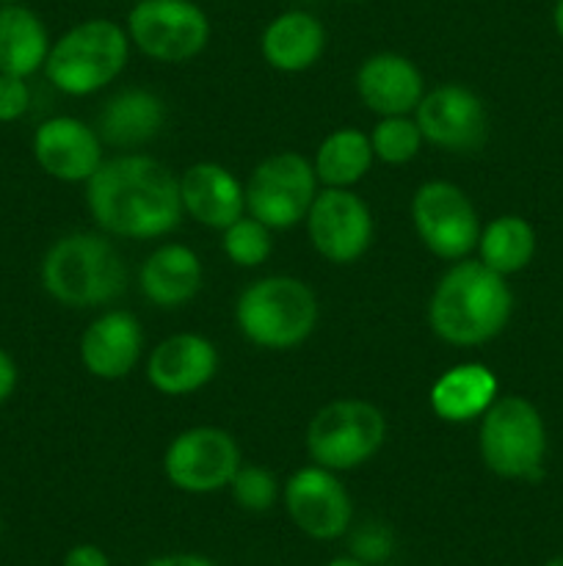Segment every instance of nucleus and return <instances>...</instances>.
<instances>
[{
    "label": "nucleus",
    "mask_w": 563,
    "mask_h": 566,
    "mask_svg": "<svg viewBox=\"0 0 563 566\" xmlns=\"http://www.w3.org/2000/svg\"><path fill=\"white\" fill-rule=\"evenodd\" d=\"M130 36L119 22L92 17L50 44L44 77L70 97H88L125 72L130 59Z\"/></svg>",
    "instance_id": "4"
},
{
    "label": "nucleus",
    "mask_w": 563,
    "mask_h": 566,
    "mask_svg": "<svg viewBox=\"0 0 563 566\" xmlns=\"http://www.w3.org/2000/svg\"><path fill=\"white\" fill-rule=\"evenodd\" d=\"M224 232V254L241 269H257L270 258V227L257 221L254 216H241L232 221Z\"/></svg>",
    "instance_id": "28"
},
{
    "label": "nucleus",
    "mask_w": 563,
    "mask_h": 566,
    "mask_svg": "<svg viewBox=\"0 0 563 566\" xmlns=\"http://www.w3.org/2000/svg\"><path fill=\"white\" fill-rule=\"evenodd\" d=\"M132 3H138V0H132Z\"/></svg>",
    "instance_id": "40"
},
{
    "label": "nucleus",
    "mask_w": 563,
    "mask_h": 566,
    "mask_svg": "<svg viewBox=\"0 0 563 566\" xmlns=\"http://www.w3.org/2000/svg\"><path fill=\"white\" fill-rule=\"evenodd\" d=\"M166 125V103L149 88H121L103 105L97 133L110 147H144Z\"/></svg>",
    "instance_id": "21"
},
{
    "label": "nucleus",
    "mask_w": 563,
    "mask_h": 566,
    "mask_svg": "<svg viewBox=\"0 0 563 566\" xmlns=\"http://www.w3.org/2000/svg\"><path fill=\"white\" fill-rule=\"evenodd\" d=\"M318 186L312 160L293 149H282L254 166L243 186L246 210L270 230H290L307 219L309 205L318 197Z\"/></svg>",
    "instance_id": "8"
},
{
    "label": "nucleus",
    "mask_w": 563,
    "mask_h": 566,
    "mask_svg": "<svg viewBox=\"0 0 563 566\" xmlns=\"http://www.w3.org/2000/svg\"><path fill=\"white\" fill-rule=\"evenodd\" d=\"M357 94L379 116H408L425 94L423 72L401 53H375L357 72Z\"/></svg>",
    "instance_id": "18"
},
{
    "label": "nucleus",
    "mask_w": 563,
    "mask_h": 566,
    "mask_svg": "<svg viewBox=\"0 0 563 566\" xmlns=\"http://www.w3.org/2000/svg\"><path fill=\"white\" fill-rule=\"evenodd\" d=\"M478 252L480 263L489 265L497 274H517V271L528 269L535 254L533 227L522 216H497L480 230Z\"/></svg>",
    "instance_id": "26"
},
{
    "label": "nucleus",
    "mask_w": 563,
    "mask_h": 566,
    "mask_svg": "<svg viewBox=\"0 0 563 566\" xmlns=\"http://www.w3.org/2000/svg\"><path fill=\"white\" fill-rule=\"evenodd\" d=\"M50 31L42 17L25 3L0 6V72L31 77L44 70Z\"/></svg>",
    "instance_id": "24"
},
{
    "label": "nucleus",
    "mask_w": 563,
    "mask_h": 566,
    "mask_svg": "<svg viewBox=\"0 0 563 566\" xmlns=\"http://www.w3.org/2000/svg\"><path fill=\"white\" fill-rule=\"evenodd\" d=\"M497 398V376L480 363L447 368L431 387V409L445 423H469L484 418Z\"/></svg>",
    "instance_id": "23"
},
{
    "label": "nucleus",
    "mask_w": 563,
    "mask_h": 566,
    "mask_svg": "<svg viewBox=\"0 0 563 566\" xmlns=\"http://www.w3.org/2000/svg\"><path fill=\"white\" fill-rule=\"evenodd\" d=\"M412 221L419 241L442 260H464L478 249L480 219L467 193L447 180H431L412 199Z\"/></svg>",
    "instance_id": "10"
},
{
    "label": "nucleus",
    "mask_w": 563,
    "mask_h": 566,
    "mask_svg": "<svg viewBox=\"0 0 563 566\" xmlns=\"http://www.w3.org/2000/svg\"><path fill=\"white\" fill-rule=\"evenodd\" d=\"M226 490L232 492V501L237 506L254 514L270 512L276 501H279V481H276V475L270 470L257 468V464H248V468L241 464Z\"/></svg>",
    "instance_id": "29"
},
{
    "label": "nucleus",
    "mask_w": 563,
    "mask_h": 566,
    "mask_svg": "<svg viewBox=\"0 0 563 566\" xmlns=\"http://www.w3.org/2000/svg\"><path fill=\"white\" fill-rule=\"evenodd\" d=\"M552 25H555L557 36L563 39V0H555V9H552Z\"/></svg>",
    "instance_id": "34"
},
{
    "label": "nucleus",
    "mask_w": 563,
    "mask_h": 566,
    "mask_svg": "<svg viewBox=\"0 0 563 566\" xmlns=\"http://www.w3.org/2000/svg\"><path fill=\"white\" fill-rule=\"evenodd\" d=\"M130 42L160 64H185L210 42V17L193 0H138L127 14Z\"/></svg>",
    "instance_id": "9"
},
{
    "label": "nucleus",
    "mask_w": 563,
    "mask_h": 566,
    "mask_svg": "<svg viewBox=\"0 0 563 566\" xmlns=\"http://www.w3.org/2000/svg\"><path fill=\"white\" fill-rule=\"evenodd\" d=\"M423 142V133L412 116H381L370 133L373 155L390 166H403L417 158Z\"/></svg>",
    "instance_id": "27"
},
{
    "label": "nucleus",
    "mask_w": 563,
    "mask_h": 566,
    "mask_svg": "<svg viewBox=\"0 0 563 566\" xmlns=\"http://www.w3.org/2000/svg\"><path fill=\"white\" fill-rule=\"evenodd\" d=\"M11 3H22V0H0V6H11Z\"/></svg>",
    "instance_id": "37"
},
{
    "label": "nucleus",
    "mask_w": 563,
    "mask_h": 566,
    "mask_svg": "<svg viewBox=\"0 0 563 566\" xmlns=\"http://www.w3.org/2000/svg\"><path fill=\"white\" fill-rule=\"evenodd\" d=\"M31 108V86L28 77L0 72V125L20 122Z\"/></svg>",
    "instance_id": "30"
},
{
    "label": "nucleus",
    "mask_w": 563,
    "mask_h": 566,
    "mask_svg": "<svg viewBox=\"0 0 563 566\" xmlns=\"http://www.w3.org/2000/svg\"><path fill=\"white\" fill-rule=\"evenodd\" d=\"M219 374V352L213 343L193 332H180L152 348L147 359V379L160 396H193Z\"/></svg>",
    "instance_id": "16"
},
{
    "label": "nucleus",
    "mask_w": 563,
    "mask_h": 566,
    "mask_svg": "<svg viewBox=\"0 0 563 566\" xmlns=\"http://www.w3.org/2000/svg\"><path fill=\"white\" fill-rule=\"evenodd\" d=\"M0 534H3V517H0Z\"/></svg>",
    "instance_id": "39"
},
{
    "label": "nucleus",
    "mask_w": 563,
    "mask_h": 566,
    "mask_svg": "<svg viewBox=\"0 0 563 566\" xmlns=\"http://www.w3.org/2000/svg\"><path fill=\"white\" fill-rule=\"evenodd\" d=\"M31 149L39 169L59 182H88L105 160V142L97 127L75 116L44 119L33 130Z\"/></svg>",
    "instance_id": "15"
},
{
    "label": "nucleus",
    "mask_w": 563,
    "mask_h": 566,
    "mask_svg": "<svg viewBox=\"0 0 563 566\" xmlns=\"http://www.w3.org/2000/svg\"><path fill=\"white\" fill-rule=\"evenodd\" d=\"M44 293L72 310L116 302L127 287V265L99 232H70L44 252L39 265Z\"/></svg>",
    "instance_id": "3"
},
{
    "label": "nucleus",
    "mask_w": 563,
    "mask_h": 566,
    "mask_svg": "<svg viewBox=\"0 0 563 566\" xmlns=\"http://www.w3.org/2000/svg\"><path fill=\"white\" fill-rule=\"evenodd\" d=\"M373 144L357 127H340L320 142L315 153V175L323 188H353L373 166Z\"/></svg>",
    "instance_id": "25"
},
{
    "label": "nucleus",
    "mask_w": 563,
    "mask_h": 566,
    "mask_svg": "<svg viewBox=\"0 0 563 566\" xmlns=\"http://www.w3.org/2000/svg\"><path fill=\"white\" fill-rule=\"evenodd\" d=\"M263 59L279 72H304L320 61L326 50V28L315 14L301 9L282 11L259 36Z\"/></svg>",
    "instance_id": "22"
},
{
    "label": "nucleus",
    "mask_w": 563,
    "mask_h": 566,
    "mask_svg": "<svg viewBox=\"0 0 563 566\" xmlns=\"http://www.w3.org/2000/svg\"><path fill=\"white\" fill-rule=\"evenodd\" d=\"M61 566H110L105 551H99L97 545H75L64 556Z\"/></svg>",
    "instance_id": "32"
},
{
    "label": "nucleus",
    "mask_w": 563,
    "mask_h": 566,
    "mask_svg": "<svg viewBox=\"0 0 563 566\" xmlns=\"http://www.w3.org/2000/svg\"><path fill=\"white\" fill-rule=\"evenodd\" d=\"M513 293L506 276L480 260H456L434 287L428 324L439 340L458 348L484 346L508 326Z\"/></svg>",
    "instance_id": "2"
},
{
    "label": "nucleus",
    "mask_w": 563,
    "mask_h": 566,
    "mask_svg": "<svg viewBox=\"0 0 563 566\" xmlns=\"http://www.w3.org/2000/svg\"><path fill=\"white\" fill-rule=\"evenodd\" d=\"M346 3H364V0H346Z\"/></svg>",
    "instance_id": "38"
},
{
    "label": "nucleus",
    "mask_w": 563,
    "mask_h": 566,
    "mask_svg": "<svg viewBox=\"0 0 563 566\" xmlns=\"http://www.w3.org/2000/svg\"><path fill=\"white\" fill-rule=\"evenodd\" d=\"M480 459L508 481H539L546 459V426L522 396L495 398L480 418Z\"/></svg>",
    "instance_id": "6"
},
{
    "label": "nucleus",
    "mask_w": 563,
    "mask_h": 566,
    "mask_svg": "<svg viewBox=\"0 0 563 566\" xmlns=\"http://www.w3.org/2000/svg\"><path fill=\"white\" fill-rule=\"evenodd\" d=\"M241 468V446L215 426L180 431L163 453V473L171 486L191 495H208L230 486Z\"/></svg>",
    "instance_id": "11"
},
{
    "label": "nucleus",
    "mask_w": 563,
    "mask_h": 566,
    "mask_svg": "<svg viewBox=\"0 0 563 566\" xmlns=\"http://www.w3.org/2000/svg\"><path fill=\"white\" fill-rule=\"evenodd\" d=\"M235 324L257 348L290 352L318 326V296L298 276H263L237 298Z\"/></svg>",
    "instance_id": "5"
},
{
    "label": "nucleus",
    "mask_w": 563,
    "mask_h": 566,
    "mask_svg": "<svg viewBox=\"0 0 563 566\" xmlns=\"http://www.w3.org/2000/svg\"><path fill=\"white\" fill-rule=\"evenodd\" d=\"M17 381H20V370H17L14 357L0 346V407L14 396Z\"/></svg>",
    "instance_id": "31"
},
{
    "label": "nucleus",
    "mask_w": 563,
    "mask_h": 566,
    "mask_svg": "<svg viewBox=\"0 0 563 566\" xmlns=\"http://www.w3.org/2000/svg\"><path fill=\"white\" fill-rule=\"evenodd\" d=\"M326 566H370V564L362 562V558H357V556H340V558H331Z\"/></svg>",
    "instance_id": "35"
},
{
    "label": "nucleus",
    "mask_w": 563,
    "mask_h": 566,
    "mask_svg": "<svg viewBox=\"0 0 563 566\" xmlns=\"http://www.w3.org/2000/svg\"><path fill=\"white\" fill-rule=\"evenodd\" d=\"M86 205L105 235L149 241L177 230L182 221L180 177L144 153L103 160L86 182Z\"/></svg>",
    "instance_id": "1"
},
{
    "label": "nucleus",
    "mask_w": 563,
    "mask_h": 566,
    "mask_svg": "<svg viewBox=\"0 0 563 566\" xmlns=\"http://www.w3.org/2000/svg\"><path fill=\"white\" fill-rule=\"evenodd\" d=\"M386 418L379 407L359 398L326 403L307 429V453L326 470H353L370 462L384 446Z\"/></svg>",
    "instance_id": "7"
},
{
    "label": "nucleus",
    "mask_w": 563,
    "mask_h": 566,
    "mask_svg": "<svg viewBox=\"0 0 563 566\" xmlns=\"http://www.w3.org/2000/svg\"><path fill=\"white\" fill-rule=\"evenodd\" d=\"M544 566H563V556H555V558H550V562H546Z\"/></svg>",
    "instance_id": "36"
},
{
    "label": "nucleus",
    "mask_w": 563,
    "mask_h": 566,
    "mask_svg": "<svg viewBox=\"0 0 563 566\" xmlns=\"http://www.w3.org/2000/svg\"><path fill=\"white\" fill-rule=\"evenodd\" d=\"M285 509L293 525L315 542L340 539L353 517L346 484L320 464H307L285 481Z\"/></svg>",
    "instance_id": "13"
},
{
    "label": "nucleus",
    "mask_w": 563,
    "mask_h": 566,
    "mask_svg": "<svg viewBox=\"0 0 563 566\" xmlns=\"http://www.w3.org/2000/svg\"><path fill=\"white\" fill-rule=\"evenodd\" d=\"M414 122L425 142L445 153H475L489 133L484 99L461 83H442L423 94L414 108Z\"/></svg>",
    "instance_id": "14"
},
{
    "label": "nucleus",
    "mask_w": 563,
    "mask_h": 566,
    "mask_svg": "<svg viewBox=\"0 0 563 566\" xmlns=\"http://www.w3.org/2000/svg\"><path fill=\"white\" fill-rule=\"evenodd\" d=\"M144 352L141 321L127 310H108L86 326L81 337V363L103 381L125 379Z\"/></svg>",
    "instance_id": "17"
},
{
    "label": "nucleus",
    "mask_w": 563,
    "mask_h": 566,
    "mask_svg": "<svg viewBox=\"0 0 563 566\" xmlns=\"http://www.w3.org/2000/svg\"><path fill=\"white\" fill-rule=\"evenodd\" d=\"M315 252L334 265H351L373 243V213L351 188H323L307 213Z\"/></svg>",
    "instance_id": "12"
},
{
    "label": "nucleus",
    "mask_w": 563,
    "mask_h": 566,
    "mask_svg": "<svg viewBox=\"0 0 563 566\" xmlns=\"http://www.w3.org/2000/svg\"><path fill=\"white\" fill-rule=\"evenodd\" d=\"M182 210L210 230H226L246 210V188L226 166L202 160L180 177Z\"/></svg>",
    "instance_id": "19"
},
{
    "label": "nucleus",
    "mask_w": 563,
    "mask_h": 566,
    "mask_svg": "<svg viewBox=\"0 0 563 566\" xmlns=\"http://www.w3.org/2000/svg\"><path fill=\"white\" fill-rule=\"evenodd\" d=\"M202 260L185 243H163L141 265L138 285L160 310L185 307L202 287Z\"/></svg>",
    "instance_id": "20"
},
{
    "label": "nucleus",
    "mask_w": 563,
    "mask_h": 566,
    "mask_svg": "<svg viewBox=\"0 0 563 566\" xmlns=\"http://www.w3.org/2000/svg\"><path fill=\"white\" fill-rule=\"evenodd\" d=\"M144 566H215V564L210 562V558L196 556V553H171V556L152 558V562Z\"/></svg>",
    "instance_id": "33"
}]
</instances>
